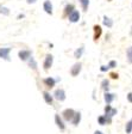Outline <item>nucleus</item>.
<instances>
[{
  "instance_id": "f257e3e1",
  "label": "nucleus",
  "mask_w": 132,
  "mask_h": 134,
  "mask_svg": "<svg viewBox=\"0 0 132 134\" xmlns=\"http://www.w3.org/2000/svg\"><path fill=\"white\" fill-rule=\"evenodd\" d=\"M105 113H106V115H105V116L107 117V123H111V122H112V117L117 114V109L112 108L110 104H107V105L105 107Z\"/></svg>"
},
{
  "instance_id": "f03ea898",
  "label": "nucleus",
  "mask_w": 132,
  "mask_h": 134,
  "mask_svg": "<svg viewBox=\"0 0 132 134\" xmlns=\"http://www.w3.org/2000/svg\"><path fill=\"white\" fill-rule=\"evenodd\" d=\"M54 97L57 100H60V102H63L66 99V91L63 89H57L55 91V93H54Z\"/></svg>"
},
{
  "instance_id": "7ed1b4c3",
  "label": "nucleus",
  "mask_w": 132,
  "mask_h": 134,
  "mask_svg": "<svg viewBox=\"0 0 132 134\" xmlns=\"http://www.w3.org/2000/svg\"><path fill=\"white\" fill-rule=\"evenodd\" d=\"M68 18H69V22L72 23H77L79 20H80V12L76 11V10H74V11L72 12V13L68 14Z\"/></svg>"
},
{
  "instance_id": "20e7f679",
  "label": "nucleus",
  "mask_w": 132,
  "mask_h": 134,
  "mask_svg": "<svg viewBox=\"0 0 132 134\" xmlns=\"http://www.w3.org/2000/svg\"><path fill=\"white\" fill-rule=\"evenodd\" d=\"M74 114H75V111L73 109H66V110L62 113V117H63V120H66V121H72Z\"/></svg>"
},
{
  "instance_id": "39448f33",
  "label": "nucleus",
  "mask_w": 132,
  "mask_h": 134,
  "mask_svg": "<svg viewBox=\"0 0 132 134\" xmlns=\"http://www.w3.org/2000/svg\"><path fill=\"white\" fill-rule=\"evenodd\" d=\"M52 62H54V56L51 54H48L45 56V60H44V70H49L50 67L52 66Z\"/></svg>"
},
{
  "instance_id": "423d86ee",
  "label": "nucleus",
  "mask_w": 132,
  "mask_h": 134,
  "mask_svg": "<svg viewBox=\"0 0 132 134\" xmlns=\"http://www.w3.org/2000/svg\"><path fill=\"white\" fill-rule=\"evenodd\" d=\"M81 68H82V65H81L80 62H76V64L72 67V70H70V74H72L73 77L79 75V73L81 72Z\"/></svg>"
},
{
  "instance_id": "0eeeda50",
  "label": "nucleus",
  "mask_w": 132,
  "mask_h": 134,
  "mask_svg": "<svg viewBox=\"0 0 132 134\" xmlns=\"http://www.w3.org/2000/svg\"><path fill=\"white\" fill-rule=\"evenodd\" d=\"M43 8H44V11L47 12L48 14H52V4L50 0H45L43 4Z\"/></svg>"
},
{
  "instance_id": "6e6552de",
  "label": "nucleus",
  "mask_w": 132,
  "mask_h": 134,
  "mask_svg": "<svg viewBox=\"0 0 132 134\" xmlns=\"http://www.w3.org/2000/svg\"><path fill=\"white\" fill-rule=\"evenodd\" d=\"M55 122L61 131H64V129H66V125L63 123V121H62V119H61V116L58 114L55 115Z\"/></svg>"
},
{
  "instance_id": "1a4fd4ad",
  "label": "nucleus",
  "mask_w": 132,
  "mask_h": 134,
  "mask_svg": "<svg viewBox=\"0 0 132 134\" xmlns=\"http://www.w3.org/2000/svg\"><path fill=\"white\" fill-rule=\"evenodd\" d=\"M18 55H19L20 60L25 61V60H28V59L31 58V52H30V50H20Z\"/></svg>"
},
{
  "instance_id": "9d476101",
  "label": "nucleus",
  "mask_w": 132,
  "mask_h": 134,
  "mask_svg": "<svg viewBox=\"0 0 132 134\" xmlns=\"http://www.w3.org/2000/svg\"><path fill=\"white\" fill-rule=\"evenodd\" d=\"M114 98H116V95L114 93H111V92H105V96H104V99L105 102L107 104H111L114 100Z\"/></svg>"
},
{
  "instance_id": "9b49d317",
  "label": "nucleus",
  "mask_w": 132,
  "mask_h": 134,
  "mask_svg": "<svg viewBox=\"0 0 132 134\" xmlns=\"http://www.w3.org/2000/svg\"><path fill=\"white\" fill-rule=\"evenodd\" d=\"M56 81H57V80H56V79H54L52 77H49V78H45V79H44V84H45L48 87H50V89L55 86Z\"/></svg>"
},
{
  "instance_id": "f8f14e48",
  "label": "nucleus",
  "mask_w": 132,
  "mask_h": 134,
  "mask_svg": "<svg viewBox=\"0 0 132 134\" xmlns=\"http://www.w3.org/2000/svg\"><path fill=\"white\" fill-rule=\"evenodd\" d=\"M11 52V48H0V58L8 60V54Z\"/></svg>"
},
{
  "instance_id": "ddd939ff",
  "label": "nucleus",
  "mask_w": 132,
  "mask_h": 134,
  "mask_svg": "<svg viewBox=\"0 0 132 134\" xmlns=\"http://www.w3.org/2000/svg\"><path fill=\"white\" fill-rule=\"evenodd\" d=\"M102 29L100 25H94V40H98L100 36H101Z\"/></svg>"
},
{
  "instance_id": "4468645a",
  "label": "nucleus",
  "mask_w": 132,
  "mask_h": 134,
  "mask_svg": "<svg viewBox=\"0 0 132 134\" xmlns=\"http://www.w3.org/2000/svg\"><path fill=\"white\" fill-rule=\"evenodd\" d=\"M80 121H81V113H75L74 116H73V119H72L73 125L77 126L79 123H80Z\"/></svg>"
},
{
  "instance_id": "2eb2a0df",
  "label": "nucleus",
  "mask_w": 132,
  "mask_h": 134,
  "mask_svg": "<svg viewBox=\"0 0 132 134\" xmlns=\"http://www.w3.org/2000/svg\"><path fill=\"white\" fill-rule=\"evenodd\" d=\"M43 97H44V100L47 102L48 104H52V100H54V98H52V96L50 95L49 92H43Z\"/></svg>"
},
{
  "instance_id": "dca6fc26",
  "label": "nucleus",
  "mask_w": 132,
  "mask_h": 134,
  "mask_svg": "<svg viewBox=\"0 0 132 134\" xmlns=\"http://www.w3.org/2000/svg\"><path fill=\"white\" fill-rule=\"evenodd\" d=\"M102 22H104V25H106L107 28H112V26H113V20L111 19V18H108L107 16H104Z\"/></svg>"
},
{
  "instance_id": "f3484780",
  "label": "nucleus",
  "mask_w": 132,
  "mask_h": 134,
  "mask_svg": "<svg viewBox=\"0 0 132 134\" xmlns=\"http://www.w3.org/2000/svg\"><path fill=\"white\" fill-rule=\"evenodd\" d=\"M83 52H85V48H83V47L79 48V49H76V50H75L74 56H75V58H76V59L81 58V56H82V54H83Z\"/></svg>"
},
{
  "instance_id": "a211bd4d",
  "label": "nucleus",
  "mask_w": 132,
  "mask_h": 134,
  "mask_svg": "<svg viewBox=\"0 0 132 134\" xmlns=\"http://www.w3.org/2000/svg\"><path fill=\"white\" fill-rule=\"evenodd\" d=\"M73 11H74V5H72V4H68V5L64 7V14L72 13Z\"/></svg>"
},
{
  "instance_id": "6ab92c4d",
  "label": "nucleus",
  "mask_w": 132,
  "mask_h": 134,
  "mask_svg": "<svg viewBox=\"0 0 132 134\" xmlns=\"http://www.w3.org/2000/svg\"><path fill=\"white\" fill-rule=\"evenodd\" d=\"M81 4V6H82V10L83 11H87L88 10V6H89V0H79Z\"/></svg>"
},
{
  "instance_id": "aec40b11",
  "label": "nucleus",
  "mask_w": 132,
  "mask_h": 134,
  "mask_svg": "<svg viewBox=\"0 0 132 134\" xmlns=\"http://www.w3.org/2000/svg\"><path fill=\"white\" fill-rule=\"evenodd\" d=\"M108 85H110V81L107 79H104L101 81V87L105 90V92H108Z\"/></svg>"
},
{
  "instance_id": "412c9836",
  "label": "nucleus",
  "mask_w": 132,
  "mask_h": 134,
  "mask_svg": "<svg viewBox=\"0 0 132 134\" xmlns=\"http://www.w3.org/2000/svg\"><path fill=\"white\" fill-rule=\"evenodd\" d=\"M98 122H99V125H101V126H105L106 123H107V117L105 116H99L98 117Z\"/></svg>"
},
{
  "instance_id": "4be33fe9",
  "label": "nucleus",
  "mask_w": 132,
  "mask_h": 134,
  "mask_svg": "<svg viewBox=\"0 0 132 134\" xmlns=\"http://www.w3.org/2000/svg\"><path fill=\"white\" fill-rule=\"evenodd\" d=\"M29 65H30V67H31V68H33V70H36V68H37V62L35 61V59H33L32 56L29 59Z\"/></svg>"
},
{
  "instance_id": "5701e85b",
  "label": "nucleus",
  "mask_w": 132,
  "mask_h": 134,
  "mask_svg": "<svg viewBox=\"0 0 132 134\" xmlns=\"http://www.w3.org/2000/svg\"><path fill=\"white\" fill-rule=\"evenodd\" d=\"M126 56H127V60H129L130 64H132V47H130L126 52Z\"/></svg>"
},
{
  "instance_id": "b1692460",
  "label": "nucleus",
  "mask_w": 132,
  "mask_h": 134,
  "mask_svg": "<svg viewBox=\"0 0 132 134\" xmlns=\"http://www.w3.org/2000/svg\"><path fill=\"white\" fill-rule=\"evenodd\" d=\"M125 131H126V133H132V122H131V121H129V122L126 123Z\"/></svg>"
},
{
  "instance_id": "393cba45",
  "label": "nucleus",
  "mask_w": 132,
  "mask_h": 134,
  "mask_svg": "<svg viewBox=\"0 0 132 134\" xmlns=\"http://www.w3.org/2000/svg\"><path fill=\"white\" fill-rule=\"evenodd\" d=\"M107 66H108V68H114V67H117V61L112 60V61H110V64Z\"/></svg>"
},
{
  "instance_id": "a878e982",
  "label": "nucleus",
  "mask_w": 132,
  "mask_h": 134,
  "mask_svg": "<svg viewBox=\"0 0 132 134\" xmlns=\"http://www.w3.org/2000/svg\"><path fill=\"white\" fill-rule=\"evenodd\" d=\"M100 71H101V72H106V71H108V66H101Z\"/></svg>"
},
{
  "instance_id": "bb28decb",
  "label": "nucleus",
  "mask_w": 132,
  "mask_h": 134,
  "mask_svg": "<svg viewBox=\"0 0 132 134\" xmlns=\"http://www.w3.org/2000/svg\"><path fill=\"white\" fill-rule=\"evenodd\" d=\"M127 100H129L130 103H132V92H130L129 95H127Z\"/></svg>"
},
{
  "instance_id": "cd10ccee",
  "label": "nucleus",
  "mask_w": 132,
  "mask_h": 134,
  "mask_svg": "<svg viewBox=\"0 0 132 134\" xmlns=\"http://www.w3.org/2000/svg\"><path fill=\"white\" fill-rule=\"evenodd\" d=\"M111 78L112 79H118V74H117V73H111Z\"/></svg>"
},
{
  "instance_id": "c85d7f7f",
  "label": "nucleus",
  "mask_w": 132,
  "mask_h": 134,
  "mask_svg": "<svg viewBox=\"0 0 132 134\" xmlns=\"http://www.w3.org/2000/svg\"><path fill=\"white\" fill-rule=\"evenodd\" d=\"M0 12H4L5 14H8V11H7V8H5V7H3L1 10H0Z\"/></svg>"
},
{
  "instance_id": "c756f323",
  "label": "nucleus",
  "mask_w": 132,
  "mask_h": 134,
  "mask_svg": "<svg viewBox=\"0 0 132 134\" xmlns=\"http://www.w3.org/2000/svg\"><path fill=\"white\" fill-rule=\"evenodd\" d=\"M37 0H28V4H33V3H36Z\"/></svg>"
},
{
  "instance_id": "7c9ffc66",
  "label": "nucleus",
  "mask_w": 132,
  "mask_h": 134,
  "mask_svg": "<svg viewBox=\"0 0 132 134\" xmlns=\"http://www.w3.org/2000/svg\"><path fill=\"white\" fill-rule=\"evenodd\" d=\"M94 134H104V133H102V132H100V131H95V132H94Z\"/></svg>"
},
{
  "instance_id": "2f4dec72",
  "label": "nucleus",
  "mask_w": 132,
  "mask_h": 134,
  "mask_svg": "<svg viewBox=\"0 0 132 134\" xmlns=\"http://www.w3.org/2000/svg\"><path fill=\"white\" fill-rule=\"evenodd\" d=\"M20 18H24V14H20V16H18V19H20Z\"/></svg>"
},
{
  "instance_id": "473e14b6",
  "label": "nucleus",
  "mask_w": 132,
  "mask_h": 134,
  "mask_svg": "<svg viewBox=\"0 0 132 134\" xmlns=\"http://www.w3.org/2000/svg\"><path fill=\"white\" fill-rule=\"evenodd\" d=\"M130 34H131V35H132V28H131V32H130Z\"/></svg>"
},
{
  "instance_id": "72a5a7b5",
  "label": "nucleus",
  "mask_w": 132,
  "mask_h": 134,
  "mask_svg": "<svg viewBox=\"0 0 132 134\" xmlns=\"http://www.w3.org/2000/svg\"><path fill=\"white\" fill-rule=\"evenodd\" d=\"M131 122H132V120H131Z\"/></svg>"
},
{
  "instance_id": "f704fd0d",
  "label": "nucleus",
  "mask_w": 132,
  "mask_h": 134,
  "mask_svg": "<svg viewBox=\"0 0 132 134\" xmlns=\"http://www.w3.org/2000/svg\"><path fill=\"white\" fill-rule=\"evenodd\" d=\"M110 1H111V0H110Z\"/></svg>"
}]
</instances>
